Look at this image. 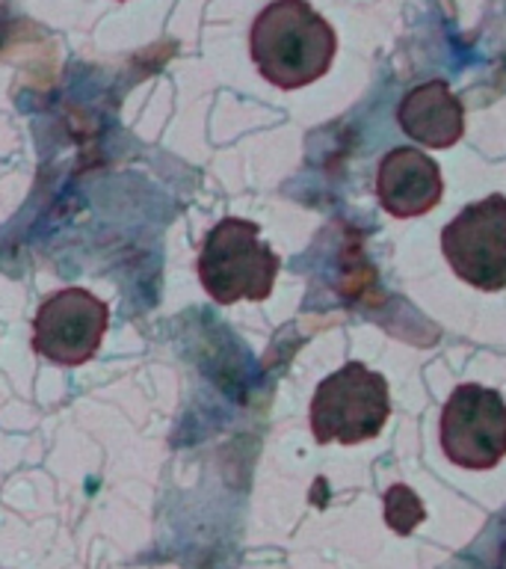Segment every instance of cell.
<instances>
[{"mask_svg":"<svg viewBox=\"0 0 506 569\" xmlns=\"http://www.w3.org/2000/svg\"><path fill=\"white\" fill-rule=\"evenodd\" d=\"M453 273L479 291L506 288V196H486L462 208L442 231Z\"/></svg>","mask_w":506,"mask_h":569,"instance_id":"obj_4","label":"cell"},{"mask_svg":"<svg viewBox=\"0 0 506 569\" xmlns=\"http://www.w3.org/2000/svg\"><path fill=\"white\" fill-rule=\"evenodd\" d=\"M110 309L87 288H62L39 306L33 320V350L57 365H83L104 341Z\"/></svg>","mask_w":506,"mask_h":569,"instance_id":"obj_6","label":"cell"},{"mask_svg":"<svg viewBox=\"0 0 506 569\" xmlns=\"http://www.w3.org/2000/svg\"><path fill=\"white\" fill-rule=\"evenodd\" d=\"M424 519V505H421V498H417L406 483H394V487L385 492V522H388L391 531H397L406 537V533L415 531Z\"/></svg>","mask_w":506,"mask_h":569,"instance_id":"obj_9","label":"cell"},{"mask_svg":"<svg viewBox=\"0 0 506 569\" xmlns=\"http://www.w3.org/2000/svg\"><path fill=\"white\" fill-rule=\"evenodd\" d=\"M279 270L282 258L261 240V226L240 217L216 222L199 252V282L220 306L266 300Z\"/></svg>","mask_w":506,"mask_h":569,"instance_id":"obj_2","label":"cell"},{"mask_svg":"<svg viewBox=\"0 0 506 569\" xmlns=\"http://www.w3.org/2000/svg\"><path fill=\"white\" fill-rule=\"evenodd\" d=\"M388 416V380L362 362L328 373L311 398V433L320 445L367 442L382 433Z\"/></svg>","mask_w":506,"mask_h":569,"instance_id":"obj_3","label":"cell"},{"mask_svg":"<svg viewBox=\"0 0 506 569\" xmlns=\"http://www.w3.org/2000/svg\"><path fill=\"white\" fill-rule=\"evenodd\" d=\"M397 122L408 140L426 149H451L465 133V107L444 80H426L403 96Z\"/></svg>","mask_w":506,"mask_h":569,"instance_id":"obj_8","label":"cell"},{"mask_svg":"<svg viewBox=\"0 0 506 569\" xmlns=\"http://www.w3.org/2000/svg\"><path fill=\"white\" fill-rule=\"evenodd\" d=\"M249 51L261 78L279 89H302L328 71L337 36L305 0H275L252 24Z\"/></svg>","mask_w":506,"mask_h":569,"instance_id":"obj_1","label":"cell"},{"mask_svg":"<svg viewBox=\"0 0 506 569\" xmlns=\"http://www.w3.org/2000/svg\"><path fill=\"white\" fill-rule=\"evenodd\" d=\"M442 169L415 146H399L382 158L380 172H376V196L391 217L408 220V217L429 213L442 202Z\"/></svg>","mask_w":506,"mask_h":569,"instance_id":"obj_7","label":"cell"},{"mask_svg":"<svg viewBox=\"0 0 506 569\" xmlns=\"http://www.w3.org/2000/svg\"><path fill=\"white\" fill-rule=\"evenodd\" d=\"M442 451L470 471L495 469L506 457V403L500 391L465 382L442 409Z\"/></svg>","mask_w":506,"mask_h":569,"instance_id":"obj_5","label":"cell"}]
</instances>
